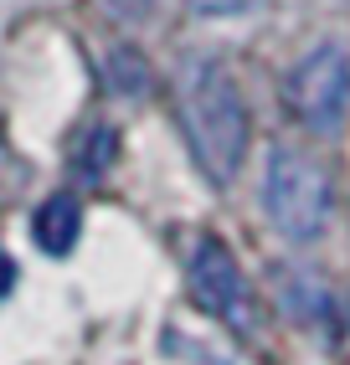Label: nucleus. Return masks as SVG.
<instances>
[{
  "instance_id": "f257e3e1",
  "label": "nucleus",
  "mask_w": 350,
  "mask_h": 365,
  "mask_svg": "<svg viewBox=\"0 0 350 365\" xmlns=\"http://www.w3.org/2000/svg\"><path fill=\"white\" fill-rule=\"evenodd\" d=\"M175 108H181L196 165L216 185H227L242 170V155H247V108L237 98V83L227 78V67L186 62L181 83H175Z\"/></svg>"
},
{
  "instance_id": "f03ea898",
  "label": "nucleus",
  "mask_w": 350,
  "mask_h": 365,
  "mask_svg": "<svg viewBox=\"0 0 350 365\" xmlns=\"http://www.w3.org/2000/svg\"><path fill=\"white\" fill-rule=\"evenodd\" d=\"M263 206L284 237L309 242L330 222V175L299 150H273L263 175Z\"/></svg>"
},
{
  "instance_id": "7ed1b4c3",
  "label": "nucleus",
  "mask_w": 350,
  "mask_h": 365,
  "mask_svg": "<svg viewBox=\"0 0 350 365\" xmlns=\"http://www.w3.org/2000/svg\"><path fill=\"white\" fill-rule=\"evenodd\" d=\"M289 108L314 134H340L350 118V57L345 46H314L289 72Z\"/></svg>"
},
{
  "instance_id": "20e7f679",
  "label": "nucleus",
  "mask_w": 350,
  "mask_h": 365,
  "mask_svg": "<svg viewBox=\"0 0 350 365\" xmlns=\"http://www.w3.org/2000/svg\"><path fill=\"white\" fill-rule=\"evenodd\" d=\"M186 278H191V299L201 304V309H211L216 319H227L232 329H253V324H258V314H253V288H247L242 267L232 262V252L221 247L216 237H201V242H196Z\"/></svg>"
},
{
  "instance_id": "39448f33",
  "label": "nucleus",
  "mask_w": 350,
  "mask_h": 365,
  "mask_svg": "<svg viewBox=\"0 0 350 365\" xmlns=\"http://www.w3.org/2000/svg\"><path fill=\"white\" fill-rule=\"evenodd\" d=\"M78 232H83V206L72 196H46L31 216V237L41 252L52 257H67L72 247H78Z\"/></svg>"
},
{
  "instance_id": "423d86ee",
  "label": "nucleus",
  "mask_w": 350,
  "mask_h": 365,
  "mask_svg": "<svg viewBox=\"0 0 350 365\" xmlns=\"http://www.w3.org/2000/svg\"><path fill=\"white\" fill-rule=\"evenodd\" d=\"M119 155V134L114 124H88L78 139H72V170H78L83 180H104L109 165Z\"/></svg>"
},
{
  "instance_id": "0eeeda50",
  "label": "nucleus",
  "mask_w": 350,
  "mask_h": 365,
  "mask_svg": "<svg viewBox=\"0 0 350 365\" xmlns=\"http://www.w3.org/2000/svg\"><path fill=\"white\" fill-rule=\"evenodd\" d=\"M186 6H191L196 16H211V21H221V16H247V11H258L263 0H186Z\"/></svg>"
},
{
  "instance_id": "6e6552de",
  "label": "nucleus",
  "mask_w": 350,
  "mask_h": 365,
  "mask_svg": "<svg viewBox=\"0 0 350 365\" xmlns=\"http://www.w3.org/2000/svg\"><path fill=\"white\" fill-rule=\"evenodd\" d=\"M11 283H16V262L0 252V294H11Z\"/></svg>"
}]
</instances>
